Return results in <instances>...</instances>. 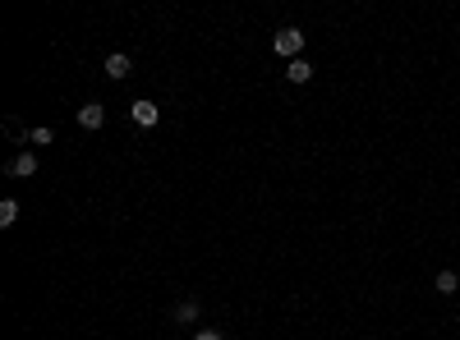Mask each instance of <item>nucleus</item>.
Instances as JSON below:
<instances>
[{"mask_svg":"<svg viewBox=\"0 0 460 340\" xmlns=\"http://www.w3.org/2000/svg\"><path fill=\"white\" fill-rule=\"evenodd\" d=\"M14 221H19V202H14V198H5V202H0V226L10 230Z\"/></svg>","mask_w":460,"mask_h":340,"instance_id":"nucleus-8","label":"nucleus"},{"mask_svg":"<svg viewBox=\"0 0 460 340\" xmlns=\"http://www.w3.org/2000/svg\"><path fill=\"white\" fill-rule=\"evenodd\" d=\"M456 286H460L456 272H438V290H442V295H456Z\"/></svg>","mask_w":460,"mask_h":340,"instance_id":"nucleus-9","label":"nucleus"},{"mask_svg":"<svg viewBox=\"0 0 460 340\" xmlns=\"http://www.w3.org/2000/svg\"><path fill=\"white\" fill-rule=\"evenodd\" d=\"M175 322H180V327L198 322V299H185V304H175Z\"/></svg>","mask_w":460,"mask_h":340,"instance_id":"nucleus-7","label":"nucleus"},{"mask_svg":"<svg viewBox=\"0 0 460 340\" xmlns=\"http://www.w3.org/2000/svg\"><path fill=\"white\" fill-rule=\"evenodd\" d=\"M194 340H226V336H221V331H198Z\"/></svg>","mask_w":460,"mask_h":340,"instance_id":"nucleus-11","label":"nucleus"},{"mask_svg":"<svg viewBox=\"0 0 460 340\" xmlns=\"http://www.w3.org/2000/svg\"><path fill=\"white\" fill-rule=\"evenodd\" d=\"M10 175L14 179H28V175H37V152H19L10 161Z\"/></svg>","mask_w":460,"mask_h":340,"instance_id":"nucleus-3","label":"nucleus"},{"mask_svg":"<svg viewBox=\"0 0 460 340\" xmlns=\"http://www.w3.org/2000/svg\"><path fill=\"white\" fill-rule=\"evenodd\" d=\"M129 120L138 124V129H152V124L161 120V110H157V101H134V106H129Z\"/></svg>","mask_w":460,"mask_h":340,"instance_id":"nucleus-2","label":"nucleus"},{"mask_svg":"<svg viewBox=\"0 0 460 340\" xmlns=\"http://www.w3.org/2000/svg\"><path fill=\"white\" fill-rule=\"evenodd\" d=\"M285 78H290V83H308V78H313V65H308V60H290V65H285Z\"/></svg>","mask_w":460,"mask_h":340,"instance_id":"nucleus-6","label":"nucleus"},{"mask_svg":"<svg viewBox=\"0 0 460 340\" xmlns=\"http://www.w3.org/2000/svg\"><path fill=\"white\" fill-rule=\"evenodd\" d=\"M272 51H276V55H290V60H299V51H304V33H299V28H281V33L272 37Z\"/></svg>","mask_w":460,"mask_h":340,"instance_id":"nucleus-1","label":"nucleus"},{"mask_svg":"<svg viewBox=\"0 0 460 340\" xmlns=\"http://www.w3.org/2000/svg\"><path fill=\"white\" fill-rule=\"evenodd\" d=\"M28 138H33L37 147H46V143H51V138H55V133H51V129H46V124H42V129H33V133H28Z\"/></svg>","mask_w":460,"mask_h":340,"instance_id":"nucleus-10","label":"nucleus"},{"mask_svg":"<svg viewBox=\"0 0 460 340\" xmlns=\"http://www.w3.org/2000/svg\"><path fill=\"white\" fill-rule=\"evenodd\" d=\"M129 69H134V60H129V55H120V51L106 60V78H129Z\"/></svg>","mask_w":460,"mask_h":340,"instance_id":"nucleus-5","label":"nucleus"},{"mask_svg":"<svg viewBox=\"0 0 460 340\" xmlns=\"http://www.w3.org/2000/svg\"><path fill=\"white\" fill-rule=\"evenodd\" d=\"M78 124H83V129H101V124H106V110H101L97 101H88V106H78Z\"/></svg>","mask_w":460,"mask_h":340,"instance_id":"nucleus-4","label":"nucleus"}]
</instances>
